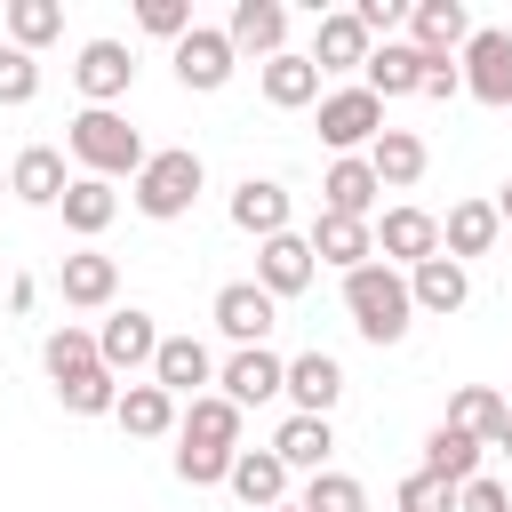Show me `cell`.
Wrapping results in <instances>:
<instances>
[{"instance_id": "cell-24", "label": "cell", "mask_w": 512, "mask_h": 512, "mask_svg": "<svg viewBox=\"0 0 512 512\" xmlns=\"http://www.w3.org/2000/svg\"><path fill=\"white\" fill-rule=\"evenodd\" d=\"M360 160L376 168V184H384V192H408V184L424 176V136H416V128H384Z\"/></svg>"}, {"instance_id": "cell-32", "label": "cell", "mask_w": 512, "mask_h": 512, "mask_svg": "<svg viewBox=\"0 0 512 512\" xmlns=\"http://www.w3.org/2000/svg\"><path fill=\"white\" fill-rule=\"evenodd\" d=\"M56 208H64V224H72V232H80V240H96V232H104V224H112V216H120V192H112V184H104V176H72V184H64V200H56Z\"/></svg>"}, {"instance_id": "cell-39", "label": "cell", "mask_w": 512, "mask_h": 512, "mask_svg": "<svg viewBox=\"0 0 512 512\" xmlns=\"http://www.w3.org/2000/svg\"><path fill=\"white\" fill-rule=\"evenodd\" d=\"M232 456H240V448H192V440H184V448H176V480H184V488H216V480L232 472Z\"/></svg>"}, {"instance_id": "cell-29", "label": "cell", "mask_w": 512, "mask_h": 512, "mask_svg": "<svg viewBox=\"0 0 512 512\" xmlns=\"http://www.w3.org/2000/svg\"><path fill=\"white\" fill-rule=\"evenodd\" d=\"M464 296H472V280H464V264H448V256H424V264L408 272V304H416V312H464Z\"/></svg>"}, {"instance_id": "cell-4", "label": "cell", "mask_w": 512, "mask_h": 512, "mask_svg": "<svg viewBox=\"0 0 512 512\" xmlns=\"http://www.w3.org/2000/svg\"><path fill=\"white\" fill-rule=\"evenodd\" d=\"M376 136H384V104H376L368 88H336V96H320V144H328L336 160H360Z\"/></svg>"}, {"instance_id": "cell-31", "label": "cell", "mask_w": 512, "mask_h": 512, "mask_svg": "<svg viewBox=\"0 0 512 512\" xmlns=\"http://www.w3.org/2000/svg\"><path fill=\"white\" fill-rule=\"evenodd\" d=\"M312 96H320V72H312V56H296V48L264 56V104H280V112H304Z\"/></svg>"}, {"instance_id": "cell-22", "label": "cell", "mask_w": 512, "mask_h": 512, "mask_svg": "<svg viewBox=\"0 0 512 512\" xmlns=\"http://www.w3.org/2000/svg\"><path fill=\"white\" fill-rule=\"evenodd\" d=\"M368 48H376V40L360 32V16L336 8V16H320V32H312V72H360Z\"/></svg>"}, {"instance_id": "cell-21", "label": "cell", "mask_w": 512, "mask_h": 512, "mask_svg": "<svg viewBox=\"0 0 512 512\" xmlns=\"http://www.w3.org/2000/svg\"><path fill=\"white\" fill-rule=\"evenodd\" d=\"M224 40H232V56H280V40H288V8H280V0H240L232 24H224Z\"/></svg>"}, {"instance_id": "cell-40", "label": "cell", "mask_w": 512, "mask_h": 512, "mask_svg": "<svg viewBox=\"0 0 512 512\" xmlns=\"http://www.w3.org/2000/svg\"><path fill=\"white\" fill-rule=\"evenodd\" d=\"M40 96V64L24 48H0V104H32Z\"/></svg>"}, {"instance_id": "cell-34", "label": "cell", "mask_w": 512, "mask_h": 512, "mask_svg": "<svg viewBox=\"0 0 512 512\" xmlns=\"http://www.w3.org/2000/svg\"><path fill=\"white\" fill-rule=\"evenodd\" d=\"M424 472H432V480H448V488L480 480V440H464L456 424H440V432L424 440Z\"/></svg>"}, {"instance_id": "cell-27", "label": "cell", "mask_w": 512, "mask_h": 512, "mask_svg": "<svg viewBox=\"0 0 512 512\" xmlns=\"http://www.w3.org/2000/svg\"><path fill=\"white\" fill-rule=\"evenodd\" d=\"M376 192H384V184H376V168H368V160H336V168L320 176V208H328V216H360V224H368Z\"/></svg>"}, {"instance_id": "cell-44", "label": "cell", "mask_w": 512, "mask_h": 512, "mask_svg": "<svg viewBox=\"0 0 512 512\" xmlns=\"http://www.w3.org/2000/svg\"><path fill=\"white\" fill-rule=\"evenodd\" d=\"M456 512H512V496H504L496 480H464V488H456Z\"/></svg>"}, {"instance_id": "cell-19", "label": "cell", "mask_w": 512, "mask_h": 512, "mask_svg": "<svg viewBox=\"0 0 512 512\" xmlns=\"http://www.w3.org/2000/svg\"><path fill=\"white\" fill-rule=\"evenodd\" d=\"M56 288H64V304H72V312H96V304H112V296H120V264H112L104 248H80V256H64Z\"/></svg>"}, {"instance_id": "cell-30", "label": "cell", "mask_w": 512, "mask_h": 512, "mask_svg": "<svg viewBox=\"0 0 512 512\" xmlns=\"http://www.w3.org/2000/svg\"><path fill=\"white\" fill-rule=\"evenodd\" d=\"M112 416H120V432H128V440H160V432H176V400H168L160 384H120Z\"/></svg>"}, {"instance_id": "cell-18", "label": "cell", "mask_w": 512, "mask_h": 512, "mask_svg": "<svg viewBox=\"0 0 512 512\" xmlns=\"http://www.w3.org/2000/svg\"><path fill=\"white\" fill-rule=\"evenodd\" d=\"M360 88H368L376 104H392V96H416V88H424V56H416L408 40H384V48H368V64H360Z\"/></svg>"}, {"instance_id": "cell-7", "label": "cell", "mask_w": 512, "mask_h": 512, "mask_svg": "<svg viewBox=\"0 0 512 512\" xmlns=\"http://www.w3.org/2000/svg\"><path fill=\"white\" fill-rule=\"evenodd\" d=\"M408 32H416V40H408L416 56L456 64V48L472 40V8H464V0H416V8H408Z\"/></svg>"}, {"instance_id": "cell-25", "label": "cell", "mask_w": 512, "mask_h": 512, "mask_svg": "<svg viewBox=\"0 0 512 512\" xmlns=\"http://www.w3.org/2000/svg\"><path fill=\"white\" fill-rule=\"evenodd\" d=\"M448 424H456L464 440L496 448V440H504V424H512V408H504V392H496V384H464V392L448 400Z\"/></svg>"}, {"instance_id": "cell-26", "label": "cell", "mask_w": 512, "mask_h": 512, "mask_svg": "<svg viewBox=\"0 0 512 512\" xmlns=\"http://www.w3.org/2000/svg\"><path fill=\"white\" fill-rule=\"evenodd\" d=\"M272 456H280L288 472H328V456H336L328 416H288V424L272 432Z\"/></svg>"}, {"instance_id": "cell-46", "label": "cell", "mask_w": 512, "mask_h": 512, "mask_svg": "<svg viewBox=\"0 0 512 512\" xmlns=\"http://www.w3.org/2000/svg\"><path fill=\"white\" fill-rule=\"evenodd\" d=\"M496 224H512V184H504V192H496Z\"/></svg>"}, {"instance_id": "cell-6", "label": "cell", "mask_w": 512, "mask_h": 512, "mask_svg": "<svg viewBox=\"0 0 512 512\" xmlns=\"http://www.w3.org/2000/svg\"><path fill=\"white\" fill-rule=\"evenodd\" d=\"M312 240L304 232H272V240H256V288L280 304V296H304L312 288Z\"/></svg>"}, {"instance_id": "cell-33", "label": "cell", "mask_w": 512, "mask_h": 512, "mask_svg": "<svg viewBox=\"0 0 512 512\" xmlns=\"http://www.w3.org/2000/svg\"><path fill=\"white\" fill-rule=\"evenodd\" d=\"M176 432H184L192 448H240V408H232L224 392H200V400L176 416Z\"/></svg>"}, {"instance_id": "cell-2", "label": "cell", "mask_w": 512, "mask_h": 512, "mask_svg": "<svg viewBox=\"0 0 512 512\" xmlns=\"http://www.w3.org/2000/svg\"><path fill=\"white\" fill-rule=\"evenodd\" d=\"M64 144H72V160H80L88 176H104V184H112V176H136V168L152 160V152H144V136H136L120 112H96V104L64 128Z\"/></svg>"}, {"instance_id": "cell-28", "label": "cell", "mask_w": 512, "mask_h": 512, "mask_svg": "<svg viewBox=\"0 0 512 512\" xmlns=\"http://www.w3.org/2000/svg\"><path fill=\"white\" fill-rule=\"evenodd\" d=\"M232 224H240V232H256V240L288 232V184H272V176H248V184L232 192Z\"/></svg>"}, {"instance_id": "cell-17", "label": "cell", "mask_w": 512, "mask_h": 512, "mask_svg": "<svg viewBox=\"0 0 512 512\" xmlns=\"http://www.w3.org/2000/svg\"><path fill=\"white\" fill-rule=\"evenodd\" d=\"M224 488H232L248 512H272V504H288V464H280L272 448H240L232 472H224Z\"/></svg>"}, {"instance_id": "cell-37", "label": "cell", "mask_w": 512, "mask_h": 512, "mask_svg": "<svg viewBox=\"0 0 512 512\" xmlns=\"http://www.w3.org/2000/svg\"><path fill=\"white\" fill-rule=\"evenodd\" d=\"M296 512H368V488L352 472H312L304 496H296Z\"/></svg>"}, {"instance_id": "cell-42", "label": "cell", "mask_w": 512, "mask_h": 512, "mask_svg": "<svg viewBox=\"0 0 512 512\" xmlns=\"http://www.w3.org/2000/svg\"><path fill=\"white\" fill-rule=\"evenodd\" d=\"M136 24H144V32H160V40H184V32H192V8H184V0H144V8H136Z\"/></svg>"}, {"instance_id": "cell-8", "label": "cell", "mask_w": 512, "mask_h": 512, "mask_svg": "<svg viewBox=\"0 0 512 512\" xmlns=\"http://www.w3.org/2000/svg\"><path fill=\"white\" fill-rule=\"evenodd\" d=\"M152 352H160V328H152V312H112L104 328H96V360L112 368V376H136V368H152Z\"/></svg>"}, {"instance_id": "cell-20", "label": "cell", "mask_w": 512, "mask_h": 512, "mask_svg": "<svg viewBox=\"0 0 512 512\" xmlns=\"http://www.w3.org/2000/svg\"><path fill=\"white\" fill-rule=\"evenodd\" d=\"M288 400H296V416H328L336 400H344V368L328 360V352H296L288 360V384H280Z\"/></svg>"}, {"instance_id": "cell-13", "label": "cell", "mask_w": 512, "mask_h": 512, "mask_svg": "<svg viewBox=\"0 0 512 512\" xmlns=\"http://www.w3.org/2000/svg\"><path fill=\"white\" fill-rule=\"evenodd\" d=\"M272 320H280V304L256 288V280H232V288H216V328L248 352V344H264L272 336Z\"/></svg>"}, {"instance_id": "cell-45", "label": "cell", "mask_w": 512, "mask_h": 512, "mask_svg": "<svg viewBox=\"0 0 512 512\" xmlns=\"http://www.w3.org/2000/svg\"><path fill=\"white\" fill-rule=\"evenodd\" d=\"M416 96L448 104V96H464V72H456V64H432V56H424V88H416Z\"/></svg>"}, {"instance_id": "cell-47", "label": "cell", "mask_w": 512, "mask_h": 512, "mask_svg": "<svg viewBox=\"0 0 512 512\" xmlns=\"http://www.w3.org/2000/svg\"><path fill=\"white\" fill-rule=\"evenodd\" d=\"M496 448H504V456H512V424H504V440H496Z\"/></svg>"}, {"instance_id": "cell-14", "label": "cell", "mask_w": 512, "mask_h": 512, "mask_svg": "<svg viewBox=\"0 0 512 512\" xmlns=\"http://www.w3.org/2000/svg\"><path fill=\"white\" fill-rule=\"evenodd\" d=\"M208 376H216V360H208L200 336H160V352H152V384H160L168 400H200Z\"/></svg>"}, {"instance_id": "cell-48", "label": "cell", "mask_w": 512, "mask_h": 512, "mask_svg": "<svg viewBox=\"0 0 512 512\" xmlns=\"http://www.w3.org/2000/svg\"><path fill=\"white\" fill-rule=\"evenodd\" d=\"M272 512H296V504H272Z\"/></svg>"}, {"instance_id": "cell-9", "label": "cell", "mask_w": 512, "mask_h": 512, "mask_svg": "<svg viewBox=\"0 0 512 512\" xmlns=\"http://www.w3.org/2000/svg\"><path fill=\"white\" fill-rule=\"evenodd\" d=\"M72 80H80V96H88L96 112H112V96H128V88H136V56H128L120 40H88V48H80V64H72Z\"/></svg>"}, {"instance_id": "cell-11", "label": "cell", "mask_w": 512, "mask_h": 512, "mask_svg": "<svg viewBox=\"0 0 512 512\" xmlns=\"http://www.w3.org/2000/svg\"><path fill=\"white\" fill-rule=\"evenodd\" d=\"M216 384H224V400H232V408H256V400H280L288 360H280V352H264V344H248V352H232V360L216 368Z\"/></svg>"}, {"instance_id": "cell-41", "label": "cell", "mask_w": 512, "mask_h": 512, "mask_svg": "<svg viewBox=\"0 0 512 512\" xmlns=\"http://www.w3.org/2000/svg\"><path fill=\"white\" fill-rule=\"evenodd\" d=\"M400 512H456V488L432 480V472H408L400 480Z\"/></svg>"}, {"instance_id": "cell-15", "label": "cell", "mask_w": 512, "mask_h": 512, "mask_svg": "<svg viewBox=\"0 0 512 512\" xmlns=\"http://www.w3.org/2000/svg\"><path fill=\"white\" fill-rule=\"evenodd\" d=\"M176 80H184V88H200V96H208V88H224V80H232V40H224L216 24H192V32L176 40Z\"/></svg>"}, {"instance_id": "cell-49", "label": "cell", "mask_w": 512, "mask_h": 512, "mask_svg": "<svg viewBox=\"0 0 512 512\" xmlns=\"http://www.w3.org/2000/svg\"><path fill=\"white\" fill-rule=\"evenodd\" d=\"M0 192H8V176H0Z\"/></svg>"}, {"instance_id": "cell-12", "label": "cell", "mask_w": 512, "mask_h": 512, "mask_svg": "<svg viewBox=\"0 0 512 512\" xmlns=\"http://www.w3.org/2000/svg\"><path fill=\"white\" fill-rule=\"evenodd\" d=\"M64 184H72V168H64V152H56V144H24V152L8 160V192H16L24 208H56V200H64Z\"/></svg>"}, {"instance_id": "cell-10", "label": "cell", "mask_w": 512, "mask_h": 512, "mask_svg": "<svg viewBox=\"0 0 512 512\" xmlns=\"http://www.w3.org/2000/svg\"><path fill=\"white\" fill-rule=\"evenodd\" d=\"M376 232V256H392V272L408 264H424V256H440V216H424V208H384V224H368Z\"/></svg>"}, {"instance_id": "cell-1", "label": "cell", "mask_w": 512, "mask_h": 512, "mask_svg": "<svg viewBox=\"0 0 512 512\" xmlns=\"http://www.w3.org/2000/svg\"><path fill=\"white\" fill-rule=\"evenodd\" d=\"M344 312H352V328H360L368 344H400L408 320H416V304H408V272H392V264H360V272H344Z\"/></svg>"}, {"instance_id": "cell-35", "label": "cell", "mask_w": 512, "mask_h": 512, "mask_svg": "<svg viewBox=\"0 0 512 512\" xmlns=\"http://www.w3.org/2000/svg\"><path fill=\"white\" fill-rule=\"evenodd\" d=\"M0 24H8V48H24V56H32V48H48V40L64 32V8H56V0H8V16H0Z\"/></svg>"}, {"instance_id": "cell-5", "label": "cell", "mask_w": 512, "mask_h": 512, "mask_svg": "<svg viewBox=\"0 0 512 512\" xmlns=\"http://www.w3.org/2000/svg\"><path fill=\"white\" fill-rule=\"evenodd\" d=\"M464 96H480V104H496V112H512V32L504 24H472V40H464Z\"/></svg>"}, {"instance_id": "cell-3", "label": "cell", "mask_w": 512, "mask_h": 512, "mask_svg": "<svg viewBox=\"0 0 512 512\" xmlns=\"http://www.w3.org/2000/svg\"><path fill=\"white\" fill-rule=\"evenodd\" d=\"M200 184H208V168H200V152L192 144H176V152H152L144 168H136V208L152 216V224H176L192 200H200Z\"/></svg>"}, {"instance_id": "cell-43", "label": "cell", "mask_w": 512, "mask_h": 512, "mask_svg": "<svg viewBox=\"0 0 512 512\" xmlns=\"http://www.w3.org/2000/svg\"><path fill=\"white\" fill-rule=\"evenodd\" d=\"M352 16H360V32L376 40V32H392V24H408V0H360Z\"/></svg>"}, {"instance_id": "cell-38", "label": "cell", "mask_w": 512, "mask_h": 512, "mask_svg": "<svg viewBox=\"0 0 512 512\" xmlns=\"http://www.w3.org/2000/svg\"><path fill=\"white\" fill-rule=\"evenodd\" d=\"M56 400H64L72 416H112V400H120V376H112V368H88V376L56 384Z\"/></svg>"}, {"instance_id": "cell-23", "label": "cell", "mask_w": 512, "mask_h": 512, "mask_svg": "<svg viewBox=\"0 0 512 512\" xmlns=\"http://www.w3.org/2000/svg\"><path fill=\"white\" fill-rule=\"evenodd\" d=\"M496 232H504V224H496V200H456V208H448V224H440V256H448V264L488 256V248H496Z\"/></svg>"}, {"instance_id": "cell-36", "label": "cell", "mask_w": 512, "mask_h": 512, "mask_svg": "<svg viewBox=\"0 0 512 512\" xmlns=\"http://www.w3.org/2000/svg\"><path fill=\"white\" fill-rule=\"evenodd\" d=\"M40 360H48V376H56V384H72V376L104 368V360H96V336H88V328H72V320H64V328L40 344Z\"/></svg>"}, {"instance_id": "cell-16", "label": "cell", "mask_w": 512, "mask_h": 512, "mask_svg": "<svg viewBox=\"0 0 512 512\" xmlns=\"http://www.w3.org/2000/svg\"><path fill=\"white\" fill-rule=\"evenodd\" d=\"M304 240H312V264H344V272L376 264V232H368L360 216H328V208H320Z\"/></svg>"}]
</instances>
